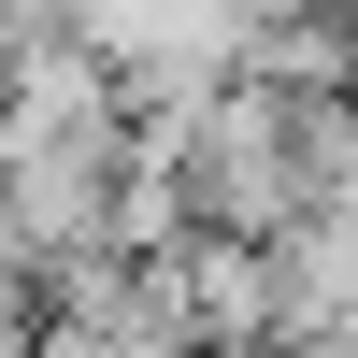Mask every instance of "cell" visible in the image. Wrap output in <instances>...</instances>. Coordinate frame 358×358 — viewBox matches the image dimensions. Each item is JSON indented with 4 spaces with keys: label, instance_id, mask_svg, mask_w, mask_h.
<instances>
[{
    "label": "cell",
    "instance_id": "2",
    "mask_svg": "<svg viewBox=\"0 0 358 358\" xmlns=\"http://www.w3.org/2000/svg\"><path fill=\"white\" fill-rule=\"evenodd\" d=\"M0 358H43V301H29V273H0Z\"/></svg>",
    "mask_w": 358,
    "mask_h": 358
},
{
    "label": "cell",
    "instance_id": "1",
    "mask_svg": "<svg viewBox=\"0 0 358 358\" xmlns=\"http://www.w3.org/2000/svg\"><path fill=\"white\" fill-rule=\"evenodd\" d=\"M315 115L330 101H273V86L215 72L187 115H172L187 229H215V244H287V229L315 215Z\"/></svg>",
    "mask_w": 358,
    "mask_h": 358
}]
</instances>
